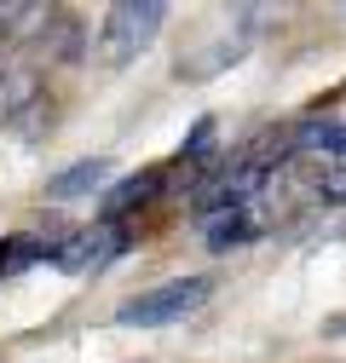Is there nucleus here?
I'll list each match as a JSON object with an SVG mask.
<instances>
[{
  "label": "nucleus",
  "instance_id": "1",
  "mask_svg": "<svg viewBox=\"0 0 346 363\" xmlns=\"http://www.w3.org/2000/svg\"><path fill=\"white\" fill-rule=\"evenodd\" d=\"M167 23V0H110L104 29H99V58L104 64H133Z\"/></svg>",
  "mask_w": 346,
  "mask_h": 363
},
{
  "label": "nucleus",
  "instance_id": "2",
  "mask_svg": "<svg viewBox=\"0 0 346 363\" xmlns=\"http://www.w3.org/2000/svg\"><path fill=\"white\" fill-rule=\"evenodd\" d=\"M208 294H213L208 277H179V283H162V289H150V294H139V300H127L116 317H121L127 329H162V323H179V317H191Z\"/></svg>",
  "mask_w": 346,
  "mask_h": 363
},
{
  "label": "nucleus",
  "instance_id": "3",
  "mask_svg": "<svg viewBox=\"0 0 346 363\" xmlns=\"http://www.w3.org/2000/svg\"><path fill=\"white\" fill-rule=\"evenodd\" d=\"M266 225H272V185L260 191L254 202H242V208H225V213L202 219V242H208L213 254H231V248L254 242L260 231H266Z\"/></svg>",
  "mask_w": 346,
  "mask_h": 363
},
{
  "label": "nucleus",
  "instance_id": "4",
  "mask_svg": "<svg viewBox=\"0 0 346 363\" xmlns=\"http://www.w3.org/2000/svg\"><path fill=\"white\" fill-rule=\"evenodd\" d=\"M104 179H110V156H86V162L64 167L58 179H47V196L52 202H75V196H93Z\"/></svg>",
  "mask_w": 346,
  "mask_h": 363
},
{
  "label": "nucleus",
  "instance_id": "5",
  "mask_svg": "<svg viewBox=\"0 0 346 363\" xmlns=\"http://www.w3.org/2000/svg\"><path fill=\"white\" fill-rule=\"evenodd\" d=\"M52 23V0H0V35L6 40H35Z\"/></svg>",
  "mask_w": 346,
  "mask_h": 363
},
{
  "label": "nucleus",
  "instance_id": "6",
  "mask_svg": "<svg viewBox=\"0 0 346 363\" xmlns=\"http://www.w3.org/2000/svg\"><path fill=\"white\" fill-rule=\"evenodd\" d=\"M289 145L300 156H335V162H346V121H306V127H294Z\"/></svg>",
  "mask_w": 346,
  "mask_h": 363
},
{
  "label": "nucleus",
  "instance_id": "7",
  "mask_svg": "<svg viewBox=\"0 0 346 363\" xmlns=\"http://www.w3.org/2000/svg\"><path fill=\"white\" fill-rule=\"evenodd\" d=\"M156 191H162V173H156V167H150V173H133V179H121V185L104 196V219H127V213H139Z\"/></svg>",
  "mask_w": 346,
  "mask_h": 363
},
{
  "label": "nucleus",
  "instance_id": "8",
  "mask_svg": "<svg viewBox=\"0 0 346 363\" xmlns=\"http://www.w3.org/2000/svg\"><path fill=\"white\" fill-rule=\"evenodd\" d=\"M306 191H312V202L346 208V162H335V156H312V173H306Z\"/></svg>",
  "mask_w": 346,
  "mask_h": 363
},
{
  "label": "nucleus",
  "instance_id": "9",
  "mask_svg": "<svg viewBox=\"0 0 346 363\" xmlns=\"http://www.w3.org/2000/svg\"><path fill=\"white\" fill-rule=\"evenodd\" d=\"M40 259H47V237H6L0 242V283L29 271V265H40Z\"/></svg>",
  "mask_w": 346,
  "mask_h": 363
},
{
  "label": "nucleus",
  "instance_id": "10",
  "mask_svg": "<svg viewBox=\"0 0 346 363\" xmlns=\"http://www.w3.org/2000/svg\"><path fill=\"white\" fill-rule=\"evenodd\" d=\"M208 139H213V121H196V127H191V139L179 145V162H185V167H213Z\"/></svg>",
  "mask_w": 346,
  "mask_h": 363
},
{
  "label": "nucleus",
  "instance_id": "11",
  "mask_svg": "<svg viewBox=\"0 0 346 363\" xmlns=\"http://www.w3.org/2000/svg\"><path fill=\"white\" fill-rule=\"evenodd\" d=\"M0 69H6V64H0Z\"/></svg>",
  "mask_w": 346,
  "mask_h": 363
}]
</instances>
